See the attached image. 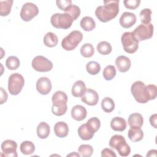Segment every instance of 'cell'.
Segmentation results:
<instances>
[{
    "mask_svg": "<svg viewBox=\"0 0 157 157\" xmlns=\"http://www.w3.org/2000/svg\"><path fill=\"white\" fill-rule=\"evenodd\" d=\"M119 1H104V6H98L95 15L101 22H107L115 18L119 13Z\"/></svg>",
    "mask_w": 157,
    "mask_h": 157,
    "instance_id": "1",
    "label": "cell"
},
{
    "mask_svg": "<svg viewBox=\"0 0 157 157\" xmlns=\"http://www.w3.org/2000/svg\"><path fill=\"white\" fill-rule=\"evenodd\" d=\"M52 113L56 116L63 115L67 110V96L62 91H56L52 96Z\"/></svg>",
    "mask_w": 157,
    "mask_h": 157,
    "instance_id": "2",
    "label": "cell"
},
{
    "mask_svg": "<svg viewBox=\"0 0 157 157\" xmlns=\"http://www.w3.org/2000/svg\"><path fill=\"white\" fill-rule=\"evenodd\" d=\"M109 146L115 149L121 156H128L131 153L129 145L126 143L124 137L121 135L113 136L109 141Z\"/></svg>",
    "mask_w": 157,
    "mask_h": 157,
    "instance_id": "3",
    "label": "cell"
},
{
    "mask_svg": "<svg viewBox=\"0 0 157 157\" xmlns=\"http://www.w3.org/2000/svg\"><path fill=\"white\" fill-rule=\"evenodd\" d=\"M73 19L67 13H56L51 17L50 21L52 25L57 29H66L69 28L72 24Z\"/></svg>",
    "mask_w": 157,
    "mask_h": 157,
    "instance_id": "4",
    "label": "cell"
},
{
    "mask_svg": "<svg viewBox=\"0 0 157 157\" xmlns=\"http://www.w3.org/2000/svg\"><path fill=\"white\" fill-rule=\"evenodd\" d=\"M82 38L83 34L80 31H72L63 38L61 42V46L65 50H73L82 41Z\"/></svg>",
    "mask_w": 157,
    "mask_h": 157,
    "instance_id": "5",
    "label": "cell"
},
{
    "mask_svg": "<svg viewBox=\"0 0 157 157\" xmlns=\"http://www.w3.org/2000/svg\"><path fill=\"white\" fill-rule=\"evenodd\" d=\"M25 85L23 77L18 73H13L10 75L8 80V90L12 95L18 94Z\"/></svg>",
    "mask_w": 157,
    "mask_h": 157,
    "instance_id": "6",
    "label": "cell"
},
{
    "mask_svg": "<svg viewBox=\"0 0 157 157\" xmlns=\"http://www.w3.org/2000/svg\"><path fill=\"white\" fill-rule=\"evenodd\" d=\"M124 50L128 53H135L139 47V42L134 37L132 32L124 33L121 37Z\"/></svg>",
    "mask_w": 157,
    "mask_h": 157,
    "instance_id": "7",
    "label": "cell"
},
{
    "mask_svg": "<svg viewBox=\"0 0 157 157\" xmlns=\"http://www.w3.org/2000/svg\"><path fill=\"white\" fill-rule=\"evenodd\" d=\"M138 42L150 39L153 34V25L151 23L140 24L132 32Z\"/></svg>",
    "mask_w": 157,
    "mask_h": 157,
    "instance_id": "8",
    "label": "cell"
},
{
    "mask_svg": "<svg viewBox=\"0 0 157 157\" xmlns=\"http://www.w3.org/2000/svg\"><path fill=\"white\" fill-rule=\"evenodd\" d=\"M145 86L144 83L141 81H136L131 85V93L135 100L139 103L145 104L148 101L145 96Z\"/></svg>",
    "mask_w": 157,
    "mask_h": 157,
    "instance_id": "9",
    "label": "cell"
},
{
    "mask_svg": "<svg viewBox=\"0 0 157 157\" xmlns=\"http://www.w3.org/2000/svg\"><path fill=\"white\" fill-rule=\"evenodd\" d=\"M32 67L38 72H48L53 68L52 63L47 58L39 55L34 58L31 63Z\"/></svg>",
    "mask_w": 157,
    "mask_h": 157,
    "instance_id": "10",
    "label": "cell"
},
{
    "mask_svg": "<svg viewBox=\"0 0 157 157\" xmlns=\"http://www.w3.org/2000/svg\"><path fill=\"white\" fill-rule=\"evenodd\" d=\"M39 9L37 6L33 2L25 3L21 9L20 17L25 21H29L37 15Z\"/></svg>",
    "mask_w": 157,
    "mask_h": 157,
    "instance_id": "11",
    "label": "cell"
},
{
    "mask_svg": "<svg viewBox=\"0 0 157 157\" xmlns=\"http://www.w3.org/2000/svg\"><path fill=\"white\" fill-rule=\"evenodd\" d=\"M1 147L5 156L17 157L18 156L17 153V144L14 140L9 139L4 140L2 143Z\"/></svg>",
    "mask_w": 157,
    "mask_h": 157,
    "instance_id": "12",
    "label": "cell"
},
{
    "mask_svg": "<svg viewBox=\"0 0 157 157\" xmlns=\"http://www.w3.org/2000/svg\"><path fill=\"white\" fill-rule=\"evenodd\" d=\"M81 100L87 105H95L98 102L99 95L95 90L88 88L81 97Z\"/></svg>",
    "mask_w": 157,
    "mask_h": 157,
    "instance_id": "13",
    "label": "cell"
},
{
    "mask_svg": "<svg viewBox=\"0 0 157 157\" xmlns=\"http://www.w3.org/2000/svg\"><path fill=\"white\" fill-rule=\"evenodd\" d=\"M36 89L37 91L42 95L48 94L52 90V83L50 80L46 77L39 78L36 82Z\"/></svg>",
    "mask_w": 157,
    "mask_h": 157,
    "instance_id": "14",
    "label": "cell"
},
{
    "mask_svg": "<svg viewBox=\"0 0 157 157\" xmlns=\"http://www.w3.org/2000/svg\"><path fill=\"white\" fill-rule=\"evenodd\" d=\"M136 16L134 13L125 12L120 18V25L124 28H129L136 22Z\"/></svg>",
    "mask_w": 157,
    "mask_h": 157,
    "instance_id": "15",
    "label": "cell"
},
{
    "mask_svg": "<svg viewBox=\"0 0 157 157\" xmlns=\"http://www.w3.org/2000/svg\"><path fill=\"white\" fill-rule=\"evenodd\" d=\"M115 65L120 72H126L130 69L131 62L129 58L121 55L116 58Z\"/></svg>",
    "mask_w": 157,
    "mask_h": 157,
    "instance_id": "16",
    "label": "cell"
},
{
    "mask_svg": "<svg viewBox=\"0 0 157 157\" xmlns=\"http://www.w3.org/2000/svg\"><path fill=\"white\" fill-rule=\"evenodd\" d=\"M87 115V111L85 107L81 105H75L72 108L71 116L73 119L77 121L84 120Z\"/></svg>",
    "mask_w": 157,
    "mask_h": 157,
    "instance_id": "17",
    "label": "cell"
},
{
    "mask_svg": "<svg viewBox=\"0 0 157 157\" xmlns=\"http://www.w3.org/2000/svg\"><path fill=\"white\" fill-rule=\"evenodd\" d=\"M53 129L55 135L60 138L66 137L69 132V127L64 121H59L56 123Z\"/></svg>",
    "mask_w": 157,
    "mask_h": 157,
    "instance_id": "18",
    "label": "cell"
},
{
    "mask_svg": "<svg viewBox=\"0 0 157 157\" xmlns=\"http://www.w3.org/2000/svg\"><path fill=\"white\" fill-rule=\"evenodd\" d=\"M126 120L121 117H115L110 121V126L115 131L122 132L126 129Z\"/></svg>",
    "mask_w": 157,
    "mask_h": 157,
    "instance_id": "19",
    "label": "cell"
},
{
    "mask_svg": "<svg viewBox=\"0 0 157 157\" xmlns=\"http://www.w3.org/2000/svg\"><path fill=\"white\" fill-rule=\"evenodd\" d=\"M144 123V118L141 114L134 113L128 118V124L131 128H141Z\"/></svg>",
    "mask_w": 157,
    "mask_h": 157,
    "instance_id": "20",
    "label": "cell"
},
{
    "mask_svg": "<svg viewBox=\"0 0 157 157\" xmlns=\"http://www.w3.org/2000/svg\"><path fill=\"white\" fill-rule=\"evenodd\" d=\"M128 136L132 142H137L143 139L144 132L141 128H131L128 131Z\"/></svg>",
    "mask_w": 157,
    "mask_h": 157,
    "instance_id": "21",
    "label": "cell"
},
{
    "mask_svg": "<svg viewBox=\"0 0 157 157\" xmlns=\"http://www.w3.org/2000/svg\"><path fill=\"white\" fill-rule=\"evenodd\" d=\"M86 90L85 83L82 80H77L72 85V94L74 97H82Z\"/></svg>",
    "mask_w": 157,
    "mask_h": 157,
    "instance_id": "22",
    "label": "cell"
},
{
    "mask_svg": "<svg viewBox=\"0 0 157 157\" xmlns=\"http://www.w3.org/2000/svg\"><path fill=\"white\" fill-rule=\"evenodd\" d=\"M78 136L84 140H88L93 138L94 133L87 126L86 124H83L78 128Z\"/></svg>",
    "mask_w": 157,
    "mask_h": 157,
    "instance_id": "23",
    "label": "cell"
},
{
    "mask_svg": "<svg viewBox=\"0 0 157 157\" xmlns=\"http://www.w3.org/2000/svg\"><path fill=\"white\" fill-rule=\"evenodd\" d=\"M50 132V126L44 121L40 122L37 127V134L40 139H46Z\"/></svg>",
    "mask_w": 157,
    "mask_h": 157,
    "instance_id": "24",
    "label": "cell"
},
{
    "mask_svg": "<svg viewBox=\"0 0 157 157\" xmlns=\"http://www.w3.org/2000/svg\"><path fill=\"white\" fill-rule=\"evenodd\" d=\"M80 26L85 31H91L96 27V23L91 17L86 16L82 18Z\"/></svg>",
    "mask_w": 157,
    "mask_h": 157,
    "instance_id": "25",
    "label": "cell"
},
{
    "mask_svg": "<svg viewBox=\"0 0 157 157\" xmlns=\"http://www.w3.org/2000/svg\"><path fill=\"white\" fill-rule=\"evenodd\" d=\"M58 42V37L55 34L52 32L47 33L44 37V44L48 47L52 48L55 47Z\"/></svg>",
    "mask_w": 157,
    "mask_h": 157,
    "instance_id": "26",
    "label": "cell"
},
{
    "mask_svg": "<svg viewBox=\"0 0 157 157\" xmlns=\"http://www.w3.org/2000/svg\"><path fill=\"white\" fill-rule=\"evenodd\" d=\"M21 152L25 155H29L34 153L35 145L31 141H23L20 146Z\"/></svg>",
    "mask_w": 157,
    "mask_h": 157,
    "instance_id": "27",
    "label": "cell"
},
{
    "mask_svg": "<svg viewBox=\"0 0 157 157\" xmlns=\"http://www.w3.org/2000/svg\"><path fill=\"white\" fill-rule=\"evenodd\" d=\"M12 0L0 1V15L2 17L8 15L11 10L12 6Z\"/></svg>",
    "mask_w": 157,
    "mask_h": 157,
    "instance_id": "28",
    "label": "cell"
},
{
    "mask_svg": "<svg viewBox=\"0 0 157 157\" xmlns=\"http://www.w3.org/2000/svg\"><path fill=\"white\" fill-rule=\"evenodd\" d=\"M101 107L102 110L107 113L112 112L115 108V103L113 100L109 97L104 98L101 102Z\"/></svg>",
    "mask_w": 157,
    "mask_h": 157,
    "instance_id": "29",
    "label": "cell"
},
{
    "mask_svg": "<svg viewBox=\"0 0 157 157\" xmlns=\"http://www.w3.org/2000/svg\"><path fill=\"white\" fill-rule=\"evenodd\" d=\"M98 52L103 55H109L112 50V47L110 43L106 41L100 42L96 47Z\"/></svg>",
    "mask_w": 157,
    "mask_h": 157,
    "instance_id": "30",
    "label": "cell"
},
{
    "mask_svg": "<svg viewBox=\"0 0 157 157\" xmlns=\"http://www.w3.org/2000/svg\"><path fill=\"white\" fill-rule=\"evenodd\" d=\"M145 93L146 98L148 101L155 99L156 98V95H157L156 86L153 84H150L145 86Z\"/></svg>",
    "mask_w": 157,
    "mask_h": 157,
    "instance_id": "31",
    "label": "cell"
},
{
    "mask_svg": "<svg viewBox=\"0 0 157 157\" xmlns=\"http://www.w3.org/2000/svg\"><path fill=\"white\" fill-rule=\"evenodd\" d=\"M86 69L88 74L91 75H96L100 72L101 66L98 62L91 61L86 64Z\"/></svg>",
    "mask_w": 157,
    "mask_h": 157,
    "instance_id": "32",
    "label": "cell"
},
{
    "mask_svg": "<svg viewBox=\"0 0 157 157\" xmlns=\"http://www.w3.org/2000/svg\"><path fill=\"white\" fill-rule=\"evenodd\" d=\"M20 60L15 56H10L6 61V66L10 70H15L20 66Z\"/></svg>",
    "mask_w": 157,
    "mask_h": 157,
    "instance_id": "33",
    "label": "cell"
},
{
    "mask_svg": "<svg viewBox=\"0 0 157 157\" xmlns=\"http://www.w3.org/2000/svg\"><path fill=\"white\" fill-rule=\"evenodd\" d=\"M80 53L85 58H90L94 53V49L92 44L86 43L80 48Z\"/></svg>",
    "mask_w": 157,
    "mask_h": 157,
    "instance_id": "34",
    "label": "cell"
},
{
    "mask_svg": "<svg viewBox=\"0 0 157 157\" xmlns=\"http://www.w3.org/2000/svg\"><path fill=\"white\" fill-rule=\"evenodd\" d=\"M102 74L106 80H111L116 75V69L115 66L113 65H108L104 69Z\"/></svg>",
    "mask_w": 157,
    "mask_h": 157,
    "instance_id": "35",
    "label": "cell"
},
{
    "mask_svg": "<svg viewBox=\"0 0 157 157\" xmlns=\"http://www.w3.org/2000/svg\"><path fill=\"white\" fill-rule=\"evenodd\" d=\"M88 128L94 133L98 131L101 126V122L98 118L92 117L90 118L86 123Z\"/></svg>",
    "mask_w": 157,
    "mask_h": 157,
    "instance_id": "36",
    "label": "cell"
},
{
    "mask_svg": "<svg viewBox=\"0 0 157 157\" xmlns=\"http://www.w3.org/2000/svg\"><path fill=\"white\" fill-rule=\"evenodd\" d=\"M78 151L83 157H90L93 153V148L90 145L83 144L78 148Z\"/></svg>",
    "mask_w": 157,
    "mask_h": 157,
    "instance_id": "37",
    "label": "cell"
},
{
    "mask_svg": "<svg viewBox=\"0 0 157 157\" xmlns=\"http://www.w3.org/2000/svg\"><path fill=\"white\" fill-rule=\"evenodd\" d=\"M64 12L70 15L74 21L80 15V9L78 6L72 4L70 5L64 10Z\"/></svg>",
    "mask_w": 157,
    "mask_h": 157,
    "instance_id": "38",
    "label": "cell"
},
{
    "mask_svg": "<svg viewBox=\"0 0 157 157\" xmlns=\"http://www.w3.org/2000/svg\"><path fill=\"white\" fill-rule=\"evenodd\" d=\"M151 10L150 9H144L140 12V20L142 24H148L150 23L151 18Z\"/></svg>",
    "mask_w": 157,
    "mask_h": 157,
    "instance_id": "39",
    "label": "cell"
},
{
    "mask_svg": "<svg viewBox=\"0 0 157 157\" xmlns=\"http://www.w3.org/2000/svg\"><path fill=\"white\" fill-rule=\"evenodd\" d=\"M124 6L129 9H136L140 3V0H124L123 1Z\"/></svg>",
    "mask_w": 157,
    "mask_h": 157,
    "instance_id": "40",
    "label": "cell"
},
{
    "mask_svg": "<svg viewBox=\"0 0 157 157\" xmlns=\"http://www.w3.org/2000/svg\"><path fill=\"white\" fill-rule=\"evenodd\" d=\"M56 2L57 7L63 11H64L70 5L72 4V1L71 0H57Z\"/></svg>",
    "mask_w": 157,
    "mask_h": 157,
    "instance_id": "41",
    "label": "cell"
},
{
    "mask_svg": "<svg viewBox=\"0 0 157 157\" xmlns=\"http://www.w3.org/2000/svg\"><path fill=\"white\" fill-rule=\"evenodd\" d=\"M101 156L102 157H116L117 155L110 148H105L101 151Z\"/></svg>",
    "mask_w": 157,
    "mask_h": 157,
    "instance_id": "42",
    "label": "cell"
},
{
    "mask_svg": "<svg viewBox=\"0 0 157 157\" xmlns=\"http://www.w3.org/2000/svg\"><path fill=\"white\" fill-rule=\"evenodd\" d=\"M156 119H157V115L156 113L150 116L149 121L150 123V124L153 126L154 128H157V126H156Z\"/></svg>",
    "mask_w": 157,
    "mask_h": 157,
    "instance_id": "43",
    "label": "cell"
},
{
    "mask_svg": "<svg viewBox=\"0 0 157 157\" xmlns=\"http://www.w3.org/2000/svg\"><path fill=\"white\" fill-rule=\"evenodd\" d=\"M1 104H2L4 102H6L7 99V94L6 91L3 89V88H1Z\"/></svg>",
    "mask_w": 157,
    "mask_h": 157,
    "instance_id": "44",
    "label": "cell"
},
{
    "mask_svg": "<svg viewBox=\"0 0 157 157\" xmlns=\"http://www.w3.org/2000/svg\"><path fill=\"white\" fill-rule=\"evenodd\" d=\"M156 152L157 151L156 150H150L147 154V156H156Z\"/></svg>",
    "mask_w": 157,
    "mask_h": 157,
    "instance_id": "45",
    "label": "cell"
},
{
    "mask_svg": "<svg viewBox=\"0 0 157 157\" xmlns=\"http://www.w3.org/2000/svg\"><path fill=\"white\" fill-rule=\"evenodd\" d=\"M80 156V155H79V154H77V153H71V154H69V155H67V156Z\"/></svg>",
    "mask_w": 157,
    "mask_h": 157,
    "instance_id": "46",
    "label": "cell"
}]
</instances>
